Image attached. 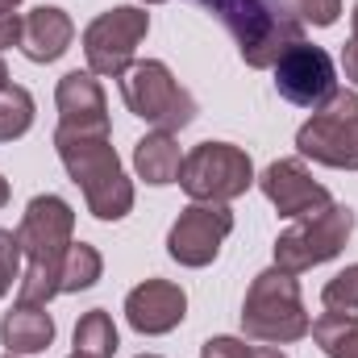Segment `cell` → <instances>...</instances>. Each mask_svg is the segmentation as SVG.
<instances>
[{"instance_id": "25", "label": "cell", "mask_w": 358, "mask_h": 358, "mask_svg": "<svg viewBox=\"0 0 358 358\" xmlns=\"http://www.w3.org/2000/svg\"><path fill=\"white\" fill-rule=\"evenodd\" d=\"M255 346H246L242 338H208L200 346V358H250Z\"/></svg>"}, {"instance_id": "1", "label": "cell", "mask_w": 358, "mask_h": 358, "mask_svg": "<svg viewBox=\"0 0 358 358\" xmlns=\"http://www.w3.org/2000/svg\"><path fill=\"white\" fill-rule=\"evenodd\" d=\"M76 234V213L63 196H34L21 213L17 242L25 255V275L17 287V304H50L59 296L63 279V259L71 250Z\"/></svg>"}, {"instance_id": "2", "label": "cell", "mask_w": 358, "mask_h": 358, "mask_svg": "<svg viewBox=\"0 0 358 358\" xmlns=\"http://www.w3.org/2000/svg\"><path fill=\"white\" fill-rule=\"evenodd\" d=\"M55 150L67 167V176L80 183L88 213L96 221H121L134 208V183L125 176L108 134H67L55 129Z\"/></svg>"}, {"instance_id": "27", "label": "cell", "mask_w": 358, "mask_h": 358, "mask_svg": "<svg viewBox=\"0 0 358 358\" xmlns=\"http://www.w3.org/2000/svg\"><path fill=\"white\" fill-rule=\"evenodd\" d=\"M342 71H346V80L358 88V38H350V42L342 46Z\"/></svg>"}, {"instance_id": "3", "label": "cell", "mask_w": 358, "mask_h": 358, "mask_svg": "<svg viewBox=\"0 0 358 358\" xmlns=\"http://www.w3.org/2000/svg\"><path fill=\"white\" fill-rule=\"evenodd\" d=\"M204 4L238 42V55L246 67L267 71L279 55L296 42H304V25L296 21L287 0H196Z\"/></svg>"}, {"instance_id": "19", "label": "cell", "mask_w": 358, "mask_h": 358, "mask_svg": "<svg viewBox=\"0 0 358 358\" xmlns=\"http://www.w3.org/2000/svg\"><path fill=\"white\" fill-rule=\"evenodd\" d=\"M117 325L104 308H92L76 321V355H88V358H113L117 355Z\"/></svg>"}, {"instance_id": "16", "label": "cell", "mask_w": 358, "mask_h": 358, "mask_svg": "<svg viewBox=\"0 0 358 358\" xmlns=\"http://www.w3.org/2000/svg\"><path fill=\"white\" fill-rule=\"evenodd\" d=\"M55 342V317L42 304H17L0 321V346L8 355H42Z\"/></svg>"}, {"instance_id": "35", "label": "cell", "mask_w": 358, "mask_h": 358, "mask_svg": "<svg viewBox=\"0 0 358 358\" xmlns=\"http://www.w3.org/2000/svg\"><path fill=\"white\" fill-rule=\"evenodd\" d=\"M4 358H21V355H4Z\"/></svg>"}, {"instance_id": "31", "label": "cell", "mask_w": 358, "mask_h": 358, "mask_svg": "<svg viewBox=\"0 0 358 358\" xmlns=\"http://www.w3.org/2000/svg\"><path fill=\"white\" fill-rule=\"evenodd\" d=\"M0 88H8V67H4V59H0Z\"/></svg>"}, {"instance_id": "33", "label": "cell", "mask_w": 358, "mask_h": 358, "mask_svg": "<svg viewBox=\"0 0 358 358\" xmlns=\"http://www.w3.org/2000/svg\"><path fill=\"white\" fill-rule=\"evenodd\" d=\"M142 4H163V0H142Z\"/></svg>"}, {"instance_id": "14", "label": "cell", "mask_w": 358, "mask_h": 358, "mask_svg": "<svg viewBox=\"0 0 358 358\" xmlns=\"http://www.w3.org/2000/svg\"><path fill=\"white\" fill-rule=\"evenodd\" d=\"M183 317H187V296L171 279H146L125 296V321L146 338L171 334Z\"/></svg>"}, {"instance_id": "11", "label": "cell", "mask_w": 358, "mask_h": 358, "mask_svg": "<svg viewBox=\"0 0 358 358\" xmlns=\"http://www.w3.org/2000/svg\"><path fill=\"white\" fill-rule=\"evenodd\" d=\"M275 71V88L287 104L296 108H321L334 92H338V71H334V59L313 46V42H296L279 55V63L271 67Z\"/></svg>"}, {"instance_id": "17", "label": "cell", "mask_w": 358, "mask_h": 358, "mask_svg": "<svg viewBox=\"0 0 358 358\" xmlns=\"http://www.w3.org/2000/svg\"><path fill=\"white\" fill-rule=\"evenodd\" d=\"M179 167H183V150H179L176 134L155 129V134L138 138V146H134V171H138V179H146L150 187L179 183Z\"/></svg>"}, {"instance_id": "6", "label": "cell", "mask_w": 358, "mask_h": 358, "mask_svg": "<svg viewBox=\"0 0 358 358\" xmlns=\"http://www.w3.org/2000/svg\"><path fill=\"white\" fill-rule=\"evenodd\" d=\"M250 183H255L250 155L229 142H200L183 155V167H179V187L204 204H229L246 196Z\"/></svg>"}, {"instance_id": "28", "label": "cell", "mask_w": 358, "mask_h": 358, "mask_svg": "<svg viewBox=\"0 0 358 358\" xmlns=\"http://www.w3.org/2000/svg\"><path fill=\"white\" fill-rule=\"evenodd\" d=\"M250 358H287V355H283V350H275V346H255Z\"/></svg>"}, {"instance_id": "10", "label": "cell", "mask_w": 358, "mask_h": 358, "mask_svg": "<svg viewBox=\"0 0 358 358\" xmlns=\"http://www.w3.org/2000/svg\"><path fill=\"white\" fill-rule=\"evenodd\" d=\"M234 234V213L229 204H204L192 200L176 217L171 234H167V255L179 267H208L221 255V242Z\"/></svg>"}, {"instance_id": "12", "label": "cell", "mask_w": 358, "mask_h": 358, "mask_svg": "<svg viewBox=\"0 0 358 358\" xmlns=\"http://www.w3.org/2000/svg\"><path fill=\"white\" fill-rule=\"evenodd\" d=\"M259 187H263V196L275 204L279 217H296V221L300 217H313V213H321V208L334 204L329 192H325V183H317V179L308 176V167L300 159L271 163L267 171L259 176Z\"/></svg>"}, {"instance_id": "13", "label": "cell", "mask_w": 358, "mask_h": 358, "mask_svg": "<svg viewBox=\"0 0 358 358\" xmlns=\"http://www.w3.org/2000/svg\"><path fill=\"white\" fill-rule=\"evenodd\" d=\"M55 108L67 134H108V100L92 71H67L55 88Z\"/></svg>"}, {"instance_id": "4", "label": "cell", "mask_w": 358, "mask_h": 358, "mask_svg": "<svg viewBox=\"0 0 358 358\" xmlns=\"http://www.w3.org/2000/svg\"><path fill=\"white\" fill-rule=\"evenodd\" d=\"M242 329H246V338L267 342V346H287V342L308 338L313 321L304 313L296 275H287L279 267L255 275V283L246 292V304H242Z\"/></svg>"}, {"instance_id": "24", "label": "cell", "mask_w": 358, "mask_h": 358, "mask_svg": "<svg viewBox=\"0 0 358 358\" xmlns=\"http://www.w3.org/2000/svg\"><path fill=\"white\" fill-rule=\"evenodd\" d=\"M21 242H17V234L13 229H0V300L8 296V287H13V279H17V271H21Z\"/></svg>"}, {"instance_id": "5", "label": "cell", "mask_w": 358, "mask_h": 358, "mask_svg": "<svg viewBox=\"0 0 358 358\" xmlns=\"http://www.w3.org/2000/svg\"><path fill=\"white\" fill-rule=\"evenodd\" d=\"M121 100L134 117H142L146 125L167 129V134L196 121V100L179 88L171 67L159 59H142L121 76Z\"/></svg>"}, {"instance_id": "32", "label": "cell", "mask_w": 358, "mask_h": 358, "mask_svg": "<svg viewBox=\"0 0 358 358\" xmlns=\"http://www.w3.org/2000/svg\"><path fill=\"white\" fill-rule=\"evenodd\" d=\"M350 25H355V38H358V4H355V13H350Z\"/></svg>"}, {"instance_id": "34", "label": "cell", "mask_w": 358, "mask_h": 358, "mask_svg": "<svg viewBox=\"0 0 358 358\" xmlns=\"http://www.w3.org/2000/svg\"><path fill=\"white\" fill-rule=\"evenodd\" d=\"M138 358H159V355H138Z\"/></svg>"}, {"instance_id": "30", "label": "cell", "mask_w": 358, "mask_h": 358, "mask_svg": "<svg viewBox=\"0 0 358 358\" xmlns=\"http://www.w3.org/2000/svg\"><path fill=\"white\" fill-rule=\"evenodd\" d=\"M17 4H21V0H0V13H13Z\"/></svg>"}, {"instance_id": "36", "label": "cell", "mask_w": 358, "mask_h": 358, "mask_svg": "<svg viewBox=\"0 0 358 358\" xmlns=\"http://www.w3.org/2000/svg\"><path fill=\"white\" fill-rule=\"evenodd\" d=\"M71 358H88V355H71Z\"/></svg>"}, {"instance_id": "26", "label": "cell", "mask_w": 358, "mask_h": 358, "mask_svg": "<svg viewBox=\"0 0 358 358\" xmlns=\"http://www.w3.org/2000/svg\"><path fill=\"white\" fill-rule=\"evenodd\" d=\"M21 25H25V17H17V13H0V50L21 46Z\"/></svg>"}, {"instance_id": "8", "label": "cell", "mask_w": 358, "mask_h": 358, "mask_svg": "<svg viewBox=\"0 0 358 358\" xmlns=\"http://www.w3.org/2000/svg\"><path fill=\"white\" fill-rule=\"evenodd\" d=\"M296 146L304 159L358 171V92L338 88L296 134Z\"/></svg>"}, {"instance_id": "23", "label": "cell", "mask_w": 358, "mask_h": 358, "mask_svg": "<svg viewBox=\"0 0 358 358\" xmlns=\"http://www.w3.org/2000/svg\"><path fill=\"white\" fill-rule=\"evenodd\" d=\"M287 4L300 25H317V29H325L342 17V0H287Z\"/></svg>"}, {"instance_id": "15", "label": "cell", "mask_w": 358, "mask_h": 358, "mask_svg": "<svg viewBox=\"0 0 358 358\" xmlns=\"http://www.w3.org/2000/svg\"><path fill=\"white\" fill-rule=\"evenodd\" d=\"M71 38H76V25L63 8L55 4H38L34 13H25V25H21V50L29 63H55L71 50Z\"/></svg>"}, {"instance_id": "9", "label": "cell", "mask_w": 358, "mask_h": 358, "mask_svg": "<svg viewBox=\"0 0 358 358\" xmlns=\"http://www.w3.org/2000/svg\"><path fill=\"white\" fill-rule=\"evenodd\" d=\"M150 29V13L146 8H134V4H121V8H108L84 29V59H88L92 76H108V80H121L129 67H134V55L142 46Z\"/></svg>"}, {"instance_id": "7", "label": "cell", "mask_w": 358, "mask_h": 358, "mask_svg": "<svg viewBox=\"0 0 358 358\" xmlns=\"http://www.w3.org/2000/svg\"><path fill=\"white\" fill-rule=\"evenodd\" d=\"M355 234V208L350 204H329L313 217H300L292 229L275 238V267L287 275H300L308 267H321L346 250Z\"/></svg>"}, {"instance_id": "18", "label": "cell", "mask_w": 358, "mask_h": 358, "mask_svg": "<svg viewBox=\"0 0 358 358\" xmlns=\"http://www.w3.org/2000/svg\"><path fill=\"white\" fill-rule=\"evenodd\" d=\"M308 334L329 358H358V313H321Z\"/></svg>"}, {"instance_id": "29", "label": "cell", "mask_w": 358, "mask_h": 358, "mask_svg": "<svg viewBox=\"0 0 358 358\" xmlns=\"http://www.w3.org/2000/svg\"><path fill=\"white\" fill-rule=\"evenodd\" d=\"M4 204H8V179L0 176V208H4Z\"/></svg>"}, {"instance_id": "22", "label": "cell", "mask_w": 358, "mask_h": 358, "mask_svg": "<svg viewBox=\"0 0 358 358\" xmlns=\"http://www.w3.org/2000/svg\"><path fill=\"white\" fill-rule=\"evenodd\" d=\"M321 304H325V313H358V263L338 271L321 287Z\"/></svg>"}, {"instance_id": "20", "label": "cell", "mask_w": 358, "mask_h": 358, "mask_svg": "<svg viewBox=\"0 0 358 358\" xmlns=\"http://www.w3.org/2000/svg\"><path fill=\"white\" fill-rule=\"evenodd\" d=\"M104 271V259L100 250L88 246V242H71L67 259H63V279H59V292H88L92 283L100 279Z\"/></svg>"}, {"instance_id": "21", "label": "cell", "mask_w": 358, "mask_h": 358, "mask_svg": "<svg viewBox=\"0 0 358 358\" xmlns=\"http://www.w3.org/2000/svg\"><path fill=\"white\" fill-rule=\"evenodd\" d=\"M29 125H34V96L17 84L0 88V142L29 134Z\"/></svg>"}]
</instances>
